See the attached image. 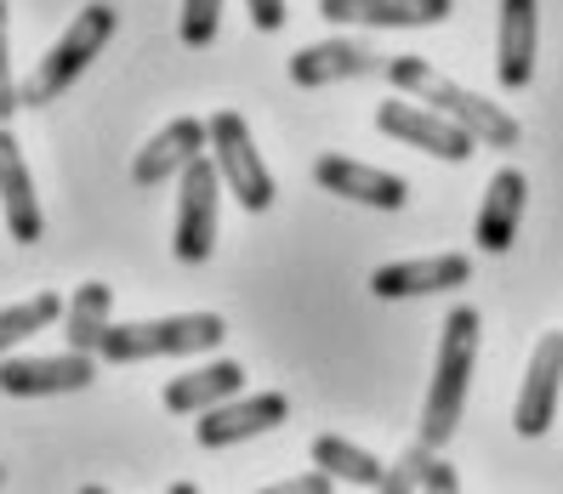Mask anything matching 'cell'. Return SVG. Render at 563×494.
Instances as JSON below:
<instances>
[{"label": "cell", "mask_w": 563, "mask_h": 494, "mask_svg": "<svg viewBox=\"0 0 563 494\" xmlns=\"http://www.w3.org/2000/svg\"><path fill=\"white\" fill-rule=\"evenodd\" d=\"M387 80L399 86L405 97H416V103L450 114V120H455L461 131H467L473 143H484V148L512 154V148L523 143V125H518L507 109H495L489 97H478V91H467V86L444 80L427 57H387Z\"/></svg>", "instance_id": "obj_1"}, {"label": "cell", "mask_w": 563, "mask_h": 494, "mask_svg": "<svg viewBox=\"0 0 563 494\" xmlns=\"http://www.w3.org/2000/svg\"><path fill=\"white\" fill-rule=\"evenodd\" d=\"M478 336H484L478 307H450V318H444V329H439L433 386H427V404H421V444L444 449V444L455 438L461 409H467L473 364H478Z\"/></svg>", "instance_id": "obj_2"}, {"label": "cell", "mask_w": 563, "mask_h": 494, "mask_svg": "<svg viewBox=\"0 0 563 494\" xmlns=\"http://www.w3.org/2000/svg\"><path fill=\"white\" fill-rule=\"evenodd\" d=\"M114 29H120V12L103 7V0H91V7H86V12L52 41V52L23 75V109H46V103H57V97L69 91V86L91 69V63H97V52L114 41Z\"/></svg>", "instance_id": "obj_3"}, {"label": "cell", "mask_w": 563, "mask_h": 494, "mask_svg": "<svg viewBox=\"0 0 563 494\" xmlns=\"http://www.w3.org/2000/svg\"><path fill=\"white\" fill-rule=\"evenodd\" d=\"M228 336L222 313H177V318H143V324H109L97 358L103 364H143V358H188L211 352Z\"/></svg>", "instance_id": "obj_4"}, {"label": "cell", "mask_w": 563, "mask_h": 494, "mask_svg": "<svg viewBox=\"0 0 563 494\" xmlns=\"http://www.w3.org/2000/svg\"><path fill=\"white\" fill-rule=\"evenodd\" d=\"M206 131H211V159H217V171H222V188L234 193V200L245 205V211H268L274 200H279V188H274V177H268V165H262V154H256V143H251V125H245V114H234V109H217L211 120H206Z\"/></svg>", "instance_id": "obj_5"}, {"label": "cell", "mask_w": 563, "mask_h": 494, "mask_svg": "<svg viewBox=\"0 0 563 494\" xmlns=\"http://www.w3.org/2000/svg\"><path fill=\"white\" fill-rule=\"evenodd\" d=\"M217 193L222 171L211 154H194L183 165V188H177V227H172V256L183 268H200L217 250Z\"/></svg>", "instance_id": "obj_6"}, {"label": "cell", "mask_w": 563, "mask_h": 494, "mask_svg": "<svg viewBox=\"0 0 563 494\" xmlns=\"http://www.w3.org/2000/svg\"><path fill=\"white\" fill-rule=\"evenodd\" d=\"M376 131H382V137H393V143H410V148H421V154H433V159H450V165L473 159V148H478L450 114L416 103V97H405V91L393 97V103L376 109Z\"/></svg>", "instance_id": "obj_7"}, {"label": "cell", "mask_w": 563, "mask_h": 494, "mask_svg": "<svg viewBox=\"0 0 563 494\" xmlns=\"http://www.w3.org/2000/svg\"><path fill=\"white\" fill-rule=\"evenodd\" d=\"M97 381V352H57V358H0V392L7 398H57Z\"/></svg>", "instance_id": "obj_8"}, {"label": "cell", "mask_w": 563, "mask_h": 494, "mask_svg": "<svg viewBox=\"0 0 563 494\" xmlns=\"http://www.w3.org/2000/svg\"><path fill=\"white\" fill-rule=\"evenodd\" d=\"M313 182L336 200H353V205H371V211H405L410 205V182L393 177V171H376V165H358L353 154H319L313 159Z\"/></svg>", "instance_id": "obj_9"}, {"label": "cell", "mask_w": 563, "mask_h": 494, "mask_svg": "<svg viewBox=\"0 0 563 494\" xmlns=\"http://www.w3.org/2000/svg\"><path fill=\"white\" fill-rule=\"evenodd\" d=\"M290 415V398L285 392H234L222 398L217 409L200 415V449H228V444H245L256 433H274V426Z\"/></svg>", "instance_id": "obj_10"}, {"label": "cell", "mask_w": 563, "mask_h": 494, "mask_svg": "<svg viewBox=\"0 0 563 494\" xmlns=\"http://www.w3.org/2000/svg\"><path fill=\"white\" fill-rule=\"evenodd\" d=\"M541 57V0H501V29H495V80L523 91L536 80Z\"/></svg>", "instance_id": "obj_11"}, {"label": "cell", "mask_w": 563, "mask_h": 494, "mask_svg": "<svg viewBox=\"0 0 563 494\" xmlns=\"http://www.w3.org/2000/svg\"><path fill=\"white\" fill-rule=\"evenodd\" d=\"M364 75H387V57L371 46V41H319V46H302L290 57V80L313 91V86H336V80H364Z\"/></svg>", "instance_id": "obj_12"}, {"label": "cell", "mask_w": 563, "mask_h": 494, "mask_svg": "<svg viewBox=\"0 0 563 494\" xmlns=\"http://www.w3.org/2000/svg\"><path fill=\"white\" fill-rule=\"evenodd\" d=\"M558 386H563V336H541V347L529 352V375L518 386V409H512L518 438H547V426L558 415Z\"/></svg>", "instance_id": "obj_13"}, {"label": "cell", "mask_w": 563, "mask_h": 494, "mask_svg": "<svg viewBox=\"0 0 563 494\" xmlns=\"http://www.w3.org/2000/svg\"><path fill=\"white\" fill-rule=\"evenodd\" d=\"M473 279V256H410V261H387L371 273V295L382 302H405V295H439L461 290Z\"/></svg>", "instance_id": "obj_14"}, {"label": "cell", "mask_w": 563, "mask_h": 494, "mask_svg": "<svg viewBox=\"0 0 563 494\" xmlns=\"http://www.w3.org/2000/svg\"><path fill=\"white\" fill-rule=\"evenodd\" d=\"M206 148H211L206 120L183 114V120H172L165 131H154V137L143 143V154L131 159V182H137V188H159V182H172V177H183V165H188L194 154H206Z\"/></svg>", "instance_id": "obj_15"}, {"label": "cell", "mask_w": 563, "mask_h": 494, "mask_svg": "<svg viewBox=\"0 0 563 494\" xmlns=\"http://www.w3.org/2000/svg\"><path fill=\"white\" fill-rule=\"evenodd\" d=\"M0 211H7V234L18 245H41L46 216H41V200H35V177H29V159H23V148L7 125H0Z\"/></svg>", "instance_id": "obj_16"}, {"label": "cell", "mask_w": 563, "mask_h": 494, "mask_svg": "<svg viewBox=\"0 0 563 494\" xmlns=\"http://www.w3.org/2000/svg\"><path fill=\"white\" fill-rule=\"evenodd\" d=\"M455 12V0H319V18L358 29H433Z\"/></svg>", "instance_id": "obj_17"}, {"label": "cell", "mask_w": 563, "mask_h": 494, "mask_svg": "<svg viewBox=\"0 0 563 494\" xmlns=\"http://www.w3.org/2000/svg\"><path fill=\"white\" fill-rule=\"evenodd\" d=\"M523 200H529V177L518 171V165H501L484 188V205H478V227H473L478 250H489V256L512 250V234L523 222Z\"/></svg>", "instance_id": "obj_18"}, {"label": "cell", "mask_w": 563, "mask_h": 494, "mask_svg": "<svg viewBox=\"0 0 563 494\" xmlns=\"http://www.w3.org/2000/svg\"><path fill=\"white\" fill-rule=\"evenodd\" d=\"M234 392H245V370L234 364V358H217V364H200V370H188L177 381H165L159 398H165L172 415H206L222 398H234Z\"/></svg>", "instance_id": "obj_19"}, {"label": "cell", "mask_w": 563, "mask_h": 494, "mask_svg": "<svg viewBox=\"0 0 563 494\" xmlns=\"http://www.w3.org/2000/svg\"><path fill=\"white\" fill-rule=\"evenodd\" d=\"M109 324H114V290L103 279H86L69 295V307H63V336H69V347H80V352H97Z\"/></svg>", "instance_id": "obj_20"}, {"label": "cell", "mask_w": 563, "mask_h": 494, "mask_svg": "<svg viewBox=\"0 0 563 494\" xmlns=\"http://www.w3.org/2000/svg\"><path fill=\"white\" fill-rule=\"evenodd\" d=\"M410 489H427V494H455L461 489V478H455V467L433 449V444H410L405 454H399V467L387 472V489L382 494H410Z\"/></svg>", "instance_id": "obj_21"}, {"label": "cell", "mask_w": 563, "mask_h": 494, "mask_svg": "<svg viewBox=\"0 0 563 494\" xmlns=\"http://www.w3.org/2000/svg\"><path fill=\"white\" fill-rule=\"evenodd\" d=\"M313 467H324L336 483L353 489H387V467L371 449H353L347 438H313Z\"/></svg>", "instance_id": "obj_22"}, {"label": "cell", "mask_w": 563, "mask_h": 494, "mask_svg": "<svg viewBox=\"0 0 563 494\" xmlns=\"http://www.w3.org/2000/svg\"><path fill=\"white\" fill-rule=\"evenodd\" d=\"M63 295H52V290H35L29 302H12V307H0V358H7L18 341H29V336H41L46 324H57L63 318Z\"/></svg>", "instance_id": "obj_23"}, {"label": "cell", "mask_w": 563, "mask_h": 494, "mask_svg": "<svg viewBox=\"0 0 563 494\" xmlns=\"http://www.w3.org/2000/svg\"><path fill=\"white\" fill-rule=\"evenodd\" d=\"M217 29H222V0H183V18H177L183 46H194V52L211 46Z\"/></svg>", "instance_id": "obj_24"}, {"label": "cell", "mask_w": 563, "mask_h": 494, "mask_svg": "<svg viewBox=\"0 0 563 494\" xmlns=\"http://www.w3.org/2000/svg\"><path fill=\"white\" fill-rule=\"evenodd\" d=\"M23 109V80L12 75V41H7V0H0V125Z\"/></svg>", "instance_id": "obj_25"}, {"label": "cell", "mask_w": 563, "mask_h": 494, "mask_svg": "<svg viewBox=\"0 0 563 494\" xmlns=\"http://www.w3.org/2000/svg\"><path fill=\"white\" fill-rule=\"evenodd\" d=\"M336 489V478H330L324 467L302 472V478H285V483H268V494H330Z\"/></svg>", "instance_id": "obj_26"}, {"label": "cell", "mask_w": 563, "mask_h": 494, "mask_svg": "<svg viewBox=\"0 0 563 494\" xmlns=\"http://www.w3.org/2000/svg\"><path fill=\"white\" fill-rule=\"evenodd\" d=\"M245 7H251V23L262 35H279L285 29V0H245Z\"/></svg>", "instance_id": "obj_27"}]
</instances>
